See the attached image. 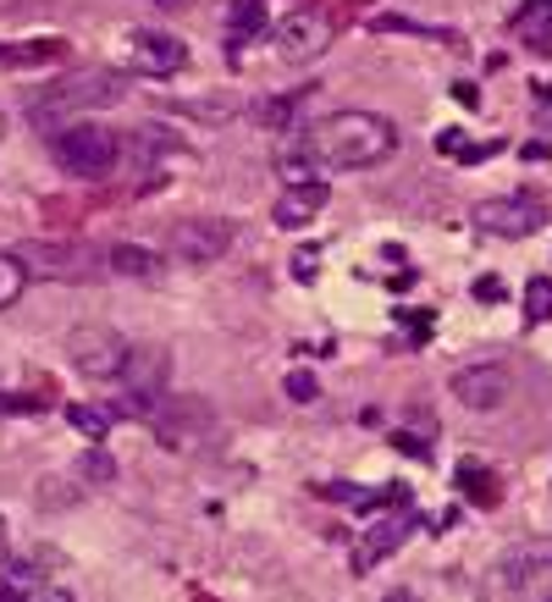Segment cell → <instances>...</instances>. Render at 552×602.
Masks as SVG:
<instances>
[{
  "label": "cell",
  "instance_id": "obj_1",
  "mask_svg": "<svg viewBox=\"0 0 552 602\" xmlns=\"http://www.w3.org/2000/svg\"><path fill=\"white\" fill-rule=\"evenodd\" d=\"M398 149V128L376 111H337L293 139H283L276 166L288 183H321L315 171H353V166H376Z\"/></svg>",
  "mask_w": 552,
  "mask_h": 602
},
{
  "label": "cell",
  "instance_id": "obj_2",
  "mask_svg": "<svg viewBox=\"0 0 552 602\" xmlns=\"http://www.w3.org/2000/svg\"><path fill=\"white\" fill-rule=\"evenodd\" d=\"M122 95H128V77H122V72H72V77H61V83H45L39 95H28V122L61 128V122H72L77 111L122 106Z\"/></svg>",
  "mask_w": 552,
  "mask_h": 602
},
{
  "label": "cell",
  "instance_id": "obj_3",
  "mask_svg": "<svg viewBox=\"0 0 552 602\" xmlns=\"http://www.w3.org/2000/svg\"><path fill=\"white\" fill-rule=\"evenodd\" d=\"M17 261L28 266V277H45V282H100L111 272V261H100V249L88 243H23Z\"/></svg>",
  "mask_w": 552,
  "mask_h": 602
},
{
  "label": "cell",
  "instance_id": "obj_4",
  "mask_svg": "<svg viewBox=\"0 0 552 602\" xmlns=\"http://www.w3.org/2000/svg\"><path fill=\"white\" fill-rule=\"evenodd\" d=\"M50 155H56L61 171L95 183V178H111V166H117V155H122V139H117L111 128H67V133H56Z\"/></svg>",
  "mask_w": 552,
  "mask_h": 602
},
{
  "label": "cell",
  "instance_id": "obj_5",
  "mask_svg": "<svg viewBox=\"0 0 552 602\" xmlns=\"http://www.w3.org/2000/svg\"><path fill=\"white\" fill-rule=\"evenodd\" d=\"M128 342L117 326H72L67 332V360L77 365V376L88 382H117L128 371Z\"/></svg>",
  "mask_w": 552,
  "mask_h": 602
},
{
  "label": "cell",
  "instance_id": "obj_6",
  "mask_svg": "<svg viewBox=\"0 0 552 602\" xmlns=\"http://www.w3.org/2000/svg\"><path fill=\"white\" fill-rule=\"evenodd\" d=\"M171 382V354L166 349H133L122 371V414H155L166 404Z\"/></svg>",
  "mask_w": 552,
  "mask_h": 602
},
{
  "label": "cell",
  "instance_id": "obj_7",
  "mask_svg": "<svg viewBox=\"0 0 552 602\" xmlns=\"http://www.w3.org/2000/svg\"><path fill=\"white\" fill-rule=\"evenodd\" d=\"M232 249V227L216 216H182L166 227V254L171 261H189V266H211Z\"/></svg>",
  "mask_w": 552,
  "mask_h": 602
},
{
  "label": "cell",
  "instance_id": "obj_8",
  "mask_svg": "<svg viewBox=\"0 0 552 602\" xmlns=\"http://www.w3.org/2000/svg\"><path fill=\"white\" fill-rule=\"evenodd\" d=\"M155 420V443L160 448H189V443H200L205 432H211V404L205 398H194V393H166V404L149 414Z\"/></svg>",
  "mask_w": 552,
  "mask_h": 602
},
{
  "label": "cell",
  "instance_id": "obj_9",
  "mask_svg": "<svg viewBox=\"0 0 552 602\" xmlns=\"http://www.w3.org/2000/svg\"><path fill=\"white\" fill-rule=\"evenodd\" d=\"M541 221H547L541 205H536V200H519V194H508V200H481V205H476V227L492 232V238H530Z\"/></svg>",
  "mask_w": 552,
  "mask_h": 602
},
{
  "label": "cell",
  "instance_id": "obj_10",
  "mask_svg": "<svg viewBox=\"0 0 552 602\" xmlns=\"http://www.w3.org/2000/svg\"><path fill=\"white\" fill-rule=\"evenodd\" d=\"M128 67L149 72V77L182 72V67H189V45L171 39V34H155V28H139V34H128Z\"/></svg>",
  "mask_w": 552,
  "mask_h": 602
},
{
  "label": "cell",
  "instance_id": "obj_11",
  "mask_svg": "<svg viewBox=\"0 0 552 602\" xmlns=\"http://www.w3.org/2000/svg\"><path fill=\"white\" fill-rule=\"evenodd\" d=\"M453 393H458V404H465V409H497V404H508L514 376L503 365H476V371H458L453 376Z\"/></svg>",
  "mask_w": 552,
  "mask_h": 602
},
{
  "label": "cell",
  "instance_id": "obj_12",
  "mask_svg": "<svg viewBox=\"0 0 552 602\" xmlns=\"http://www.w3.org/2000/svg\"><path fill=\"white\" fill-rule=\"evenodd\" d=\"M326 39H332V28H326V17H315V12H299V17H288L283 28H276V50H283L288 61L321 56Z\"/></svg>",
  "mask_w": 552,
  "mask_h": 602
},
{
  "label": "cell",
  "instance_id": "obj_13",
  "mask_svg": "<svg viewBox=\"0 0 552 602\" xmlns=\"http://www.w3.org/2000/svg\"><path fill=\"white\" fill-rule=\"evenodd\" d=\"M326 200H332V189L326 183H293L283 200H276V227H310L321 210H326Z\"/></svg>",
  "mask_w": 552,
  "mask_h": 602
},
{
  "label": "cell",
  "instance_id": "obj_14",
  "mask_svg": "<svg viewBox=\"0 0 552 602\" xmlns=\"http://www.w3.org/2000/svg\"><path fill=\"white\" fill-rule=\"evenodd\" d=\"M409 526H415V520H382V526L364 531V542L353 547V575H371L387 553H398V542L409 537Z\"/></svg>",
  "mask_w": 552,
  "mask_h": 602
},
{
  "label": "cell",
  "instance_id": "obj_15",
  "mask_svg": "<svg viewBox=\"0 0 552 602\" xmlns=\"http://www.w3.org/2000/svg\"><path fill=\"white\" fill-rule=\"evenodd\" d=\"M0 602H72V597H67L61 586L39 580L34 569L12 564V569H0Z\"/></svg>",
  "mask_w": 552,
  "mask_h": 602
},
{
  "label": "cell",
  "instance_id": "obj_16",
  "mask_svg": "<svg viewBox=\"0 0 552 602\" xmlns=\"http://www.w3.org/2000/svg\"><path fill=\"white\" fill-rule=\"evenodd\" d=\"M166 111H177V117H194V122H227V117H238V111H249L238 95H200V100H171Z\"/></svg>",
  "mask_w": 552,
  "mask_h": 602
},
{
  "label": "cell",
  "instance_id": "obj_17",
  "mask_svg": "<svg viewBox=\"0 0 552 602\" xmlns=\"http://www.w3.org/2000/svg\"><path fill=\"white\" fill-rule=\"evenodd\" d=\"M310 100V89H293V95H271V100H254L249 106V117L260 122V128H293V117H299V106Z\"/></svg>",
  "mask_w": 552,
  "mask_h": 602
},
{
  "label": "cell",
  "instance_id": "obj_18",
  "mask_svg": "<svg viewBox=\"0 0 552 602\" xmlns=\"http://www.w3.org/2000/svg\"><path fill=\"white\" fill-rule=\"evenodd\" d=\"M23 288H28V266L17 261V249H0V310L17 304Z\"/></svg>",
  "mask_w": 552,
  "mask_h": 602
},
{
  "label": "cell",
  "instance_id": "obj_19",
  "mask_svg": "<svg viewBox=\"0 0 552 602\" xmlns=\"http://www.w3.org/2000/svg\"><path fill=\"white\" fill-rule=\"evenodd\" d=\"M106 261H111V272H117V277H155V254H149V249H139V243H117V249L106 254Z\"/></svg>",
  "mask_w": 552,
  "mask_h": 602
},
{
  "label": "cell",
  "instance_id": "obj_20",
  "mask_svg": "<svg viewBox=\"0 0 552 602\" xmlns=\"http://www.w3.org/2000/svg\"><path fill=\"white\" fill-rule=\"evenodd\" d=\"M67 420H72V432H83L88 443H100V437L111 432V414H106V409H95V404H72V409H67Z\"/></svg>",
  "mask_w": 552,
  "mask_h": 602
},
{
  "label": "cell",
  "instance_id": "obj_21",
  "mask_svg": "<svg viewBox=\"0 0 552 602\" xmlns=\"http://www.w3.org/2000/svg\"><path fill=\"white\" fill-rule=\"evenodd\" d=\"M525 315H530V321H547V315H552V282H547V277H536V282L525 288Z\"/></svg>",
  "mask_w": 552,
  "mask_h": 602
},
{
  "label": "cell",
  "instance_id": "obj_22",
  "mask_svg": "<svg viewBox=\"0 0 552 602\" xmlns=\"http://www.w3.org/2000/svg\"><path fill=\"white\" fill-rule=\"evenodd\" d=\"M288 398H293V404H315V398H321L315 376H310V371H293V376H288Z\"/></svg>",
  "mask_w": 552,
  "mask_h": 602
},
{
  "label": "cell",
  "instance_id": "obj_23",
  "mask_svg": "<svg viewBox=\"0 0 552 602\" xmlns=\"http://www.w3.org/2000/svg\"><path fill=\"white\" fill-rule=\"evenodd\" d=\"M83 475H95V481H111V475H117V465H111L106 454H88V459H83Z\"/></svg>",
  "mask_w": 552,
  "mask_h": 602
},
{
  "label": "cell",
  "instance_id": "obj_24",
  "mask_svg": "<svg viewBox=\"0 0 552 602\" xmlns=\"http://www.w3.org/2000/svg\"><path fill=\"white\" fill-rule=\"evenodd\" d=\"M476 293H481V299H503V282H497V277H481Z\"/></svg>",
  "mask_w": 552,
  "mask_h": 602
},
{
  "label": "cell",
  "instance_id": "obj_25",
  "mask_svg": "<svg viewBox=\"0 0 552 602\" xmlns=\"http://www.w3.org/2000/svg\"><path fill=\"white\" fill-rule=\"evenodd\" d=\"M149 7H166V12H182V7H189V0H149Z\"/></svg>",
  "mask_w": 552,
  "mask_h": 602
},
{
  "label": "cell",
  "instance_id": "obj_26",
  "mask_svg": "<svg viewBox=\"0 0 552 602\" xmlns=\"http://www.w3.org/2000/svg\"><path fill=\"white\" fill-rule=\"evenodd\" d=\"M382 602H420L415 591H393V597H382Z\"/></svg>",
  "mask_w": 552,
  "mask_h": 602
},
{
  "label": "cell",
  "instance_id": "obj_27",
  "mask_svg": "<svg viewBox=\"0 0 552 602\" xmlns=\"http://www.w3.org/2000/svg\"><path fill=\"white\" fill-rule=\"evenodd\" d=\"M0 133H7V111H0Z\"/></svg>",
  "mask_w": 552,
  "mask_h": 602
}]
</instances>
